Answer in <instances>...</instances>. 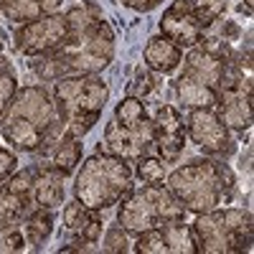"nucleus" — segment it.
<instances>
[{
	"label": "nucleus",
	"mask_w": 254,
	"mask_h": 254,
	"mask_svg": "<svg viewBox=\"0 0 254 254\" xmlns=\"http://www.w3.org/2000/svg\"><path fill=\"white\" fill-rule=\"evenodd\" d=\"M216 104H219V117L226 122L229 130H249L252 127V74L242 69V64L226 69L221 76V84L216 89Z\"/></svg>",
	"instance_id": "9"
},
{
	"label": "nucleus",
	"mask_w": 254,
	"mask_h": 254,
	"mask_svg": "<svg viewBox=\"0 0 254 254\" xmlns=\"http://www.w3.org/2000/svg\"><path fill=\"white\" fill-rule=\"evenodd\" d=\"M117 203V221L132 237L186 216V208L173 198V193L163 183L130 186Z\"/></svg>",
	"instance_id": "6"
},
{
	"label": "nucleus",
	"mask_w": 254,
	"mask_h": 254,
	"mask_svg": "<svg viewBox=\"0 0 254 254\" xmlns=\"http://www.w3.org/2000/svg\"><path fill=\"white\" fill-rule=\"evenodd\" d=\"M31 186H33V171L13 173L0 186V226L15 224L18 219H23L28 214V208L33 203Z\"/></svg>",
	"instance_id": "15"
},
{
	"label": "nucleus",
	"mask_w": 254,
	"mask_h": 254,
	"mask_svg": "<svg viewBox=\"0 0 254 254\" xmlns=\"http://www.w3.org/2000/svg\"><path fill=\"white\" fill-rule=\"evenodd\" d=\"M69 33L64 44L44 56L36 71L44 79H64L99 74L115 59V31L94 5H81L66 13Z\"/></svg>",
	"instance_id": "1"
},
{
	"label": "nucleus",
	"mask_w": 254,
	"mask_h": 254,
	"mask_svg": "<svg viewBox=\"0 0 254 254\" xmlns=\"http://www.w3.org/2000/svg\"><path fill=\"white\" fill-rule=\"evenodd\" d=\"M165 181L173 198L190 214H203L221 206L234 188L231 171L214 160H190L165 176Z\"/></svg>",
	"instance_id": "4"
},
{
	"label": "nucleus",
	"mask_w": 254,
	"mask_h": 254,
	"mask_svg": "<svg viewBox=\"0 0 254 254\" xmlns=\"http://www.w3.org/2000/svg\"><path fill=\"white\" fill-rule=\"evenodd\" d=\"M137 176L142 183H163L165 181V163L153 155L137 158Z\"/></svg>",
	"instance_id": "24"
},
{
	"label": "nucleus",
	"mask_w": 254,
	"mask_h": 254,
	"mask_svg": "<svg viewBox=\"0 0 254 254\" xmlns=\"http://www.w3.org/2000/svg\"><path fill=\"white\" fill-rule=\"evenodd\" d=\"M104 249H107V252H125L127 249V231L122 226L110 229L107 239H104Z\"/></svg>",
	"instance_id": "26"
},
{
	"label": "nucleus",
	"mask_w": 254,
	"mask_h": 254,
	"mask_svg": "<svg viewBox=\"0 0 254 254\" xmlns=\"http://www.w3.org/2000/svg\"><path fill=\"white\" fill-rule=\"evenodd\" d=\"M224 69H226V56L221 51H216L214 46H193L186 56L183 76L203 84L208 89H219Z\"/></svg>",
	"instance_id": "16"
},
{
	"label": "nucleus",
	"mask_w": 254,
	"mask_h": 254,
	"mask_svg": "<svg viewBox=\"0 0 254 254\" xmlns=\"http://www.w3.org/2000/svg\"><path fill=\"white\" fill-rule=\"evenodd\" d=\"M15 153L13 150H5V147H0V186H3L13 173H15Z\"/></svg>",
	"instance_id": "27"
},
{
	"label": "nucleus",
	"mask_w": 254,
	"mask_h": 254,
	"mask_svg": "<svg viewBox=\"0 0 254 254\" xmlns=\"http://www.w3.org/2000/svg\"><path fill=\"white\" fill-rule=\"evenodd\" d=\"M160 36L173 41L181 49H193L203 38V26L196 20L193 10L188 8V0H173L160 18Z\"/></svg>",
	"instance_id": "13"
},
{
	"label": "nucleus",
	"mask_w": 254,
	"mask_h": 254,
	"mask_svg": "<svg viewBox=\"0 0 254 254\" xmlns=\"http://www.w3.org/2000/svg\"><path fill=\"white\" fill-rule=\"evenodd\" d=\"M188 8L193 10V15H196V20L203 26V31L206 28H211L216 23V20L224 15V10H226V0H188Z\"/></svg>",
	"instance_id": "23"
},
{
	"label": "nucleus",
	"mask_w": 254,
	"mask_h": 254,
	"mask_svg": "<svg viewBox=\"0 0 254 254\" xmlns=\"http://www.w3.org/2000/svg\"><path fill=\"white\" fill-rule=\"evenodd\" d=\"M130 186H132V168L127 165V160L97 150L76 171L74 196L87 208L102 211L117 203Z\"/></svg>",
	"instance_id": "5"
},
{
	"label": "nucleus",
	"mask_w": 254,
	"mask_h": 254,
	"mask_svg": "<svg viewBox=\"0 0 254 254\" xmlns=\"http://www.w3.org/2000/svg\"><path fill=\"white\" fill-rule=\"evenodd\" d=\"M196 249L203 254H234L252 247L254 221L247 208H211L196 214L190 226Z\"/></svg>",
	"instance_id": "8"
},
{
	"label": "nucleus",
	"mask_w": 254,
	"mask_h": 254,
	"mask_svg": "<svg viewBox=\"0 0 254 254\" xmlns=\"http://www.w3.org/2000/svg\"><path fill=\"white\" fill-rule=\"evenodd\" d=\"M135 252L140 254H196V239L190 226L178 219L137 234Z\"/></svg>",
	"instance_id": "11"
},
{
	"label": "nucleus",
	"mask_w": 254,
	"mask_h": 254,
	"mask_svg": "<svg viewBox=\"0 0 254 254\" xmlns=\"http://www.w3.org/2000/svg\"><path fill=\"white\" fill-rule=\"evenodd\" d=\"M244 3H247V8L252 10V5H254V0H244Z\"/></svg>",
	"instance_id": "31"
},
{
	"label": "nucleus",
	"mask_w": 254,
	"mask_h": 254,
	"mask_svg": "<svg viewBox=\"0 0 254 254\" xmlns=\"http://www.w3.org/2000/svg\"><path fill=\"white\" fill-rule=\"evenodd\" d=\"M44 147H49V165L56 168L59 173L69 176L76 171V165L81 160V137H71V135H56L54 140H49ZM41 147V150H44Z\"/></svg>",
	"instance_id": "19"
},
{
	"label": "nucleus",
	"mask_w": 254,
	"mask_h": 254,
	"mask_svg": "<svg viewBox=\"0 0 254 254\" xmlns=\"http://www.w3.org/2000/svg\"><path fill=\"white\" fill-rule=\"evenodd\" d=\"M15 92H18V81H15V74L10 69H5L0 74V122L5 120L10 104L15 99Z\"/></svg>",
	"instance_id": "25"
},
{
	"label": "nucleus",
	"mask_w": 254,
	"mask_h": 254,
	"mask_svg": "<svg viewBox=\"0 0 254 254\" xmlns=\"http://www.w3.org/2000/svg\"><path fill=\"white\" fill-rule=\"evenodd\" d=\"M153 132H155L153 147L158 150L160 160L163 163H173L181 155L183 145H186V127H183L181 112L173 107V104H163V107L155 110Z\"/></svg>",
	"instance_id": "14"
},
{
	"label": "nucleus",
	"mask_w": 254,
	"mask_h": 254,
	"mask_svg": "<svg viewBox=\"0 0 254 254\" xmlns=\"http://www.w3.org/2000/svg\"><path fill=\"white\" fill-rule=\"evenodd\" d=\"M54 231V208H36L26 219V237L31 244H44Z\"/></svg>",
	"instance_id": "22"
},
{
	"label": "nucleus",
	"mask_w": 254,
	"mask_h": 254,
	"mask_svg": "<svg viewBox=\"0 0 254 254\" xmlns=\"http://www.w3.org/2000/svg\"><path fill=\"white\" fill-rule=\"evenodd\" d=\"M5 69H8V61H5V59H3V56H0V74H3V71H5Z\"/></svg>",
	"instance_id": "30"
},
{
	"label": "nucleus",
	"mask_w": 254,
	"mask_h": 254,
	"mask_svg": "<svg viewBox=\"0 0 254 254\" xmlns=\"http://www.w3.org/2000/svg\"><path fill=\"white\" fill-rule=\"evenodd\" d=\"M142 56H145V64H147L153 71L168 74V71L178 69V64L183 61V49L176 46L173 41H168L165 36L158 33V36H153L150 41H147Z\"/></svg>",
	"instance_id": "20"
},
{
	"label": "nucleus",
	"mask_w": 254,
	"mask_h": 254,
	"mask_svg": "<svg viewBox=\"0 0 254 254\" xmlns=\"http://www.w3.org/2000/svg\"><path fill=\"white\" fill-rule=\"evenodd\" d=\"M0 127H3L5 142H10L15 150H41L49 140H54L61 132L54 97L38 84L20 87Z\"/></svg>",
	"instance_id": "2"
},
{
	"label": "nucleus",
	"mask_w": 254,
	"mask_h": 254,
	"mask_svg": "<svg viewBox=\"0 0 254 254\" xmlns=\"http://www.w3.org/2000/svg\"><path fill=\"white\" fill-rule=\"evenodd\" d=\"M120 3L125 5V8H132V10H137V13H147V10H153V8H158L163 0H120Z\"/></svg>",
	"instance_id": "29"
},
{
	"label": "nucleus",
	"mask_w": 254,
	"mask_h": 254,
	"mask_svg": "<svg viewBox=\"0 0 254 254\" xmlns=\"http://www.w3.org/2000/svg\"><path fill=\"white\" fill-rule=\"evenodd\" d=\"M153 120L147 115L142 99L125 97L104 127V142L99 145V153L122 160H137L153 150Z\"/></svg>",
	"instance_id": "7"
},
{
	"label": "nucleus",
	"mask_w": 254,
	"mask_h": 254,
	"mask_svg": "<svg viewBox=\"0 0 254 254\" xmlns=\"http://www.w3.org/2000/svg\"><path fill=\"white\" fill-rule=\"evenodd\" d=\"M186 130H188L190 140L211 155H229L234 150L231 130L214 110H190V115L186 120Z\"/></svg>",
	"instance_id": "12"
},
{
	"label": "nucleus",
	"mask_w": 254,
	"mask_h": 254,
	"mask_svg": "<svg viewBox=\"0 0 254 254\" xmlns=\"http://www.w3.org/2000/svg\"><path fill=\"white\" fill-rule=\"evenodd\" d=\"M33 203L41 208H56L64 203V173L46 165L41 171H33V186H31Z\"/></svg>",
	"instance_id": "18"
},
{
	"label": "nucleus",
	"mask_w": 254,
	"mask_h": 254,
	"mask_svg": "<svg viewBox=\"0 0 254 254\" xmlns=\"http://www.w3.org/2000/svg\"><path fill=\"white\" fill-rule=\"evenodd\" d=\"M69 33V23H66V15H59V13H49V15H41L33 18L28 23H20L15 31V49L23 54V56H44L54 49H59L64 44V38Z\"/></svg>",
	"instance_id": "10"
},
{
	"label": "nucleus",
	"mask_w": 254,
	"mask_h": 254,
	"mask_svg": "<svg viewBox=\"0 0 254 254\" xmlns=\"http://www.w3.org/2000/svg\"><path fill=\"white\" fill-rule=\"evenodd\" d=\"M110 99V87L97 74L64 76L54 84V102L61 135L84 137L99 122V115Z\"/></svg>",
	"instance_id": "3"
},
{
	"label": "nucleus",
	"mask_w": 254,
	"mask_h": 254,
	"mask_svg": "<svg viewBox=\"0 0 254 254\" xmlns=\"http://www.w3.org/2000/svg\"><path fill=\"white\" fill-rule=\"evenodd\" d=\"M64 0H0V13L13 23H28L33 18L59 13Z\"/></svg>",
	"instance_id": "21"
},
{
	"label": "nucleus",
	"mask_w": 254,
	"mask_h": 254,
	"mask_svg": "<svg viewBox=\"0 0 254 254\" xmlns=\"http://www.w3.org/2000/svg\"><path fill=\"white\" fill-rule=\"evenodd\" d=\"M64 229L76 239L74 249H81L84 244H92L102 234V221L97 219V211L87 208L81 201H71L64 206Z\"/></svg>",
	"instance_id": "17"
},
{
	"label": "nucleus",
	"mask_w": 254,
	"mask_h": 254,
	"mask_svg": "<svg viewBox=\"0 0 254 254\" xmlns=\"http://www.w3.org/2000/svg\"><path fill=\"white\" fill-rule=\"evenodd\" d=\"M23 247H26V237L20 234L18 229H10L3 237V249H8V252H20Z\"/></svg>",
	"instance_id": "28"
}]
</instances>
